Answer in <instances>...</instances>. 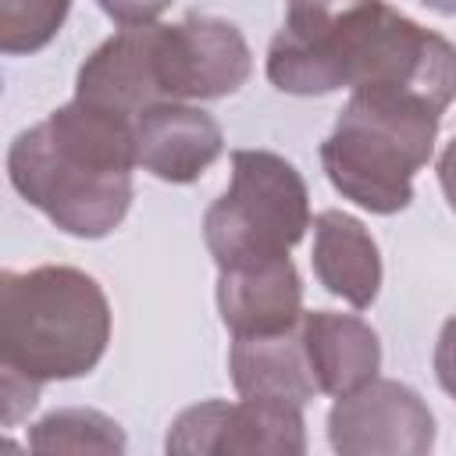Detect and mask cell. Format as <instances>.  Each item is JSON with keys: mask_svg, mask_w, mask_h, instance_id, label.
<instances>
[{"mask_svg": "<svg viewBox=\"0 0 456 456\" xmlns=\"http://www.w3.org/2000/svg\"><path fill=\"white\" fill-rule=\"evenodd\" d=\"M267 78L296 96L406 89L445 110L456 100V46L385 0H289Z\"/></svg>", "mask_w": 456, "mask_h": 456, "instance_id": "1", "label": "cell"}, {"mask_svg": "<svg viewBox=\"0 0 456 456\" xmlns=\"http://www.w3.org/2000/svg\"><path fill=\"white\" fill-rule=\"evenodd\" d=\"M135 164V118L75 96L11 142L7 178L61 232L103 239L128 214Z\"/></svg>", "mask_w": 456, "mask_h": 456, "instance_id": "2", "label": "cell"}, {"mask_svg": "<svg viewBox=\"0 0 456 456\" xmlns=\"http://www.w3.org/2000/svg\"><path fill=\"white\" fill-rule=\"evenodd\" d=\"M110 342L100 281L78 267L0 274V367L28 385L89 374Z\"/></svg>", "mask_w": 456, "mask_h": 456, "instance_id": "3", "label": "cell"}, {"mask_svg": "<svg viewBox=\"0 0 456 456\" xmlns=\"http://www.w3.org/2000/svg\"><path fill=\"white\" fill-rule=\"evenodd\" d=\"M442 110L406 89H353L335 132L321 142L328 182L370 214H399L413 175L431 160Z\"/></svg>", "mask_w": 456, "mask_h": 456, "instance_id": "4", "label": "cell"}, {"mask_svg": "<svg viewBox=\"0 0 456 456\" xmlns=\"http://www.w3.org/2000/svg\"><path fill=\"white\" fill-rule=\"evenodd\" d=\"M310 228L303 175L278 153L235 150L232 182L203 217V239L221 271L253 267L278 256Z\"/></svg>", "mask_w": 456, "mask_h": 456, "instance_id": "5", "label": "cell"}, {"mask_svg": "<svg viewBox=\"0 0 456 456\" xmlns=\"http://www.w3.org/2000/svg\"><path fill=\"white\" fill-rule=\"evenodd\" d=\"M299 410L303 406L264 403V399H242V403L210 399L182 410L164 445L167 452H185V456H196V452L200 456H228V452L303 456L306 431H303Z\"/></svg>", "mask_w": 456, "mask_h": 456, "instance_id": "6", "label": "cell"}, {"mask_svg": "<svg viewBox=\"0 0 456 456\" xmlns=\"http://www.w3.org/2000/svg\"><path fill=\"white\" fill-rule=\"evenodd\" d=\"M328 438L342 456H424L435 445V417L410 385L370 378L338 395Z\"/></svg>", "mask_w": 456, "mask_h": 456, "instance_id": "7", "label": "cell"}, {"mask_svg": "<svg viewBox=\"0 0 456 456\" xmlns=\"http://www.w3.org/2000/svg\"><path fill=\"white\" fill-rule=\"evenodd\" d=\"M253 57L242 32L210 14H189L178 25H160L157 78L164 100H217L249 78Z\"/></svg>", "mask_w": 456, "mask_h": 456, "instance_id": "8", "label": "cell"}, {"mask_svg": "<svg viewBox=\"0 0 456 456\" xmlns=\"http://www.w3.org/2000/svg\"><path fill=\"white\" fill-rule=\"evenodd\" d=\"M157 21L121 25V32L100 43L78 68L75 96L128 118H139L153 103H167L157 78Z\"/></svg>", "mask_w": 456, "mask_h": 456, "instance_id": "9", "label": "cell"}, {"mask_svg": "<svg viewBox=\"0 0 456 456\" xmlns=\"http://www.w3.org/2000/svg\"><path fill=\"white\" fill-rule=\"evenodd\" d=\"M224 150L221 125L182 100L153 103L135 118V157L160 182H196Z\"/></svg>", "mask_w": 456, "mask_h": 456, "instance_id": "10", "label": "cell"}, {"mask_svg": "<svg viewBox=\"0 0 456 456\" xmlns=\"http://www.w3.org/2000/svg\"><path fill=\"white\" fill-rule=\"evenodd\" d=\"M217 310L232 338L281 335L303 321V285L289 256L232 267L217 278Z\"/></svg>", "mask_w": 456, "mask_h": 456, "instance_id": "11", "label": "cell"}, {"mask_svg": "<svg viewBox=\"0 0 456 456\" xmlns=\"http://www.w3.org/2000/svg\"><path fill=\"white\" fill-rule=\"evenodd\" d=\"M228 370L235 381V392L242 399H264V403H285L303 406L321 388L314 381L303 331H281V335H239L232 338Z\"/></svg>", "mask_w": 456, "mask_h": 456, "instance_id": "12", "label": "cell"}, {"mask_svg": "<svg viewBox=\"0 0 456 456\" xmlns=\"http://www.w3.org/2000/svg\"><path fill=\"white\" fill-rule=\"evenodd\" d=\"M299 331H303V349L321 392L338 399L367 385L370 378H378L381 342L367 321L353 314L314 310V314H303Z\"/></svg>", "mask_w": 456, "mask_h": 456, "instance_id": "13", "label": "cell"}, {"mask_svg": "<svg viewBox=\"0 0 456 456\" xmlns=\"http://www.w3.org/2000/svg\"><path fill=\"white\" fill-rule=\"evenodd\" d=\"M314 271L321 285L356 310H367L381 289V253L370 232L342 214L321 210L314 217Z\"/></svg>", "mask_w": 456, "mask_h": 456, "instance_id": "14", "label": "cell"}, {"mask_svg": "<svg viewBox=\"0 0 456 456\" xmlns=\"http://www.w3.org/2000/svg\"><path fill=\"white\" fill-rule=\"evenodd\" d=\"M32 452H125V431L100 410H57L32 424Z\"/></svg>", "mask_w": 456, "mask_h": 456, "instance_id": "15", "label": "cell"}, {"mask_svg": "<svg viewBox=\"0 0 456 456\" xmlns=\"http://www.w3.org/2000/svg\"><path fill=\"white\" fill-rule=\"evenodd\" d=\"M71 0H0V50L36 53L64 25Z\"/></svg>", "mask_w": 456, "mask_h": 456, "instance_id": "16", "label": "cell"}, {"mask_svg": "<svg viewBox=\"0 0 456 456\" xmlns=\"http://www.w3.org/2000/svg\"><path fill=\"white\" fill-rule=\"evenodd\" d=\"M96 4L118 25H146V21H157V14H164L171 0H96Z\"/></svg>", "mask_w": 456, "mask_h": 456, "instance_id": "17", "label": "cell"}, {"mask_svg": "<svg viewBox=\"0 0 456 456\" xmlns=\"http://www.w3.org/2000/svg\"><path fill=\"white\" fill-rule=\"evenodd\" d=\"M435 374H438V385L456 399V317L442 324V335L435 346Z\"/></svg>", "mask_w": 456, "mask_h": 456, "instance_id": "18", "label": "cell"}, {"mask_svg": "<svg viewBox=\"0 0 456 456\" xmlns=\"http://www.w3.org/2000/svg\"><path fill=\"white\" fill-rule=\"evenodd\" d=\"M438 182H442V192H445L449 207L456 210V139L438 157Z\"/></svg>", "mask_w": 456, "mask_h": 456, "instance_id": "19", "label": "cell"}, {"mask_svg": "<svg viewBox=\"0 0 456 456\" xmlns=\"http://www.w3.org/2000/svg\"><path fill=\"white\" fill-rule=\"evenodd\" d=\"M420 4L438 11V14H456V0H420Z\"/></svg>", "mask_w": 456, "mask_h": 456, "instance_id": "20", "label": "cell"}]
</instances>
